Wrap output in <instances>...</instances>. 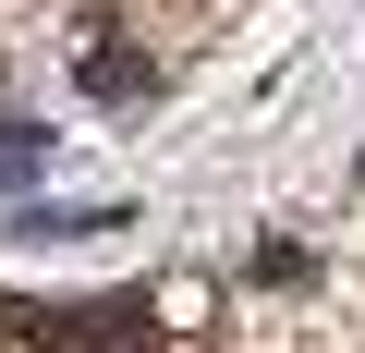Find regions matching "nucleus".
I'll return each instance as SVG.
<instances>
[{
    "mask_svg": "<svg viewBox=\"0 0 365 353\" xmlns=\"http://www.w3.org/2000/svg\"><path fill=\"white\" fill-rule=\"evenodd\" d=\"M0 329H25V341H49V353H158L146 292H122V305H61V317H13V305H0Z\"/></svg>",
    "mask_w": 365,
    "mask_h": 353,
    "instance_id": "nucleus-1",
    "label": "nucleus"
},
{
    "mask_svg": "<svg viewBox=\"0 0 365 353\" xmlns=\"http://www.w3.org/2000/svg\"><path fill=\"white\" fill-rule=\"evenodd\" d=\"M86 98H110V110H146V98H158V61L98 37V49H86Z\"/></svg>",
    "mask_w": 365,
    "mask_h": 353,
    "instance_id": "nucleus-2",
    "label": "nucleus"
},
{
    "mask_svg": "<svg viewBox=\"0 0 365 353\" xmlns=\"http://www.w3.org/2000/svg\"><path fill=\"white\" fill-rule=\"evenodd\" d=\"M37 170H49V134L37 122H0V183H37Z\"/></svg>",
    "mask_w": 365,
    "mask_h": 353,
    "instance_id": "nucleus-3",
    "label": "nucleus"
},
{
    "mask_svg": "<svg viewBox=\"0 0 365 353\" xmlns=\"http://www.w3.org/2000/svg\"><path fill=\"white\" fill-rule=\"evenodd\" d=\"M353 183H365V158H353Z\"/></svg>",
    "mask_w": 365,
    "mask_h": 353,
    "instance_id": "nucleus-4",
    "label": "nucleus"
}]
</instances>
